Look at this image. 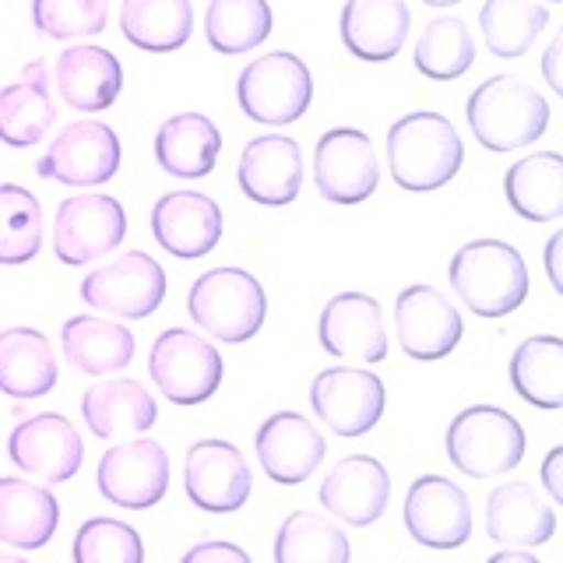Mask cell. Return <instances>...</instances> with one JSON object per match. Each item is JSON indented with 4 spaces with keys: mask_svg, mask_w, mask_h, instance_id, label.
Here are the masks:
<instances>
[{
    "mask_svg": "<svg viewBox=\"0 0 563 563\" xmlns=\"http://www.w3.org/2000/svg\"><path fill=\"white\" fill-rule=\"evenodd\" d=\"M465 145L454 123L440 113H409L387 131V163L401 190H440L462 169Z\"/></svg>",
    "mask_w": 563,
    "mask_h": 563,
    "instance_id": "cell-1",
    "label": "cell"
},
{
    "mask_svg": "<svg viewBox=\"0 0 563 563\" xmlns=\"http://www.w3.org/2000/svg\"><path fill=\"white\" fill-rule=\"evenodd\" d=\"M451 289L475 317H507L528 296V264L504 240H472L448 264Z\"/></svg>",
    "mask_w": 563,
    "mask_h": 563,
    "instance_id": "cell-2",
    "label": "cell"
},
{
    "mask_svg": "<svg viewBox=\"0 0 563 563\" xmlns=\"http://www.w3.org/2000/svg\"><path fill=\"white\" fill-rule=\"evenodd\" d=\"M468 128L489 152L532 145L550 128V102L518 75H497L468 96Z\"/></svg>",
    "mask_w": 563,
    "mask_h": 563,
    "instance_id": "cell-3",
    "label": "cell"
},
{
    "mask_svg": "<svg viewBox=\"0 0 563 563\" xmlns=\"http://www.w3.org/2000/svg\"><path fill=\"white\" fill-rule=\"evenodd\" d=\"M187 313L211 339L240 345L254 339L268 313L264 286L243 268H211L190 286Z\"/></svg>",
    "mask_w": 563,
    "mask_h": 563,
    "instance_id": "cell-4",
    "label": "cell"
},
{
    "mask_svg": "<svg viewBox=\"0 0 563 563\" xmlns=\"http://www.w3.org/2000/svg\"><path fill=\"white\" fill-rule=\"evenodd\" d=\"M448 457L468 479H500L525 457V430L507 409L472 405L448 427Z\"/></svg>",
    "mask_w": 563,
    "mask_h": 563,
    "instance_id": "cell-5",
    "label": "cell"
},
{
    "mask_svg": "<svg viewBox=\"0 0 563 563\" xmlns=\"http://www.w3.org/2000/svg\"><path fill=\"white\" fill-rule=\"evenodd\" d=\"M148 374L173 405H201L219 391L225 366L219 349L198 331L166 328L152 345Z\"/></svg>",
    "mask_w": 563,
    "mask_h": 563,
    "instance_id": "cell-6",
    "label": "cell"
},
{
    "mask_svg": "<svg viewBox=\"0 0 563 563\" xmlns=\"http://www.w3.org/2000/svg\"><path fill=\"white\" fill-rule=\"evenodd\" d=\"M236 96L251 120L282 128V123H292L307 113L313 99L310 67L292 53H268V57H257L243 67Z\"/></svg>",
    "mask_w": 563,
    "mask_h": 563,
    "instance_id": "cell-7",
    "label": "cell"
},
{
    "mask_svg": "<svg viewBox=\"0 0 563 563\" xmlns=\"http://www.w3.org/2000/svg\"><path fill=\"white\" fill-rule=\"evenodd\" d=\"M81 299L92 310L110 317H128L141 321L152 317L166 299V272L155 257L131 251L120 254L110 264H102L81 282Z\"/></svg>",
    "mask_w": 563,
    "mask_h": 563,
    "instance_id": "cell-8",
    "label": "cell"
},
{
    "mask_svg": "<svg viewBox=\"0 0 563 563\" xmlns=\"http://www.w3.org/2000/svg\"><path fill=\"white\" fill-rule=\"evenodd\" d=\"M310 405L321 422L339 437H363L384 416V380L366 366H331L310 384Z\"/></svg>",
    "mask_w": 563,
    "mask_h": 563,
    "instance_id": "cell-9",
    "label": "cell"
},
{
    "mask_svg": "<svg viewBox=\"0 0 563 563\" xmlns=\"http://www.w3.org/2000/svg\"><path fill=\"white\" fill-rule=\"evenodd\" d=\"M120 169V137L110 123L102 120H78L67 123L49 141L46 155L35 163L43 180H57L67 187H99L113 180Z\"/></svg>",
    "mask_w": 563,
    "mask_h": 563,
    "instance_id": "cell-10",
    "label": "cell"
},
{
    "mask_svg": "<svg viewBox=\"0 0 563 563\" xmlns=\"http://www.w3.org/2000/svg\"><path fill=\"white\" fill-rule=\"evenodd\" d=\"M123 236H128V211H123V205L110 194H81V198H67L57 208L53 254L70 268H78V264L113 254Z\"/></svg>",
    "mask_w": 563,
    "mask_h": 563,
    "instance_id": "cell-11",
    "label": "cell"
},
{
    "mask_svg": "<svg viewBox=\"0 0 563 563\" xmlns=\"http://www.w3.org/2000/svg\"><path fill=\"white\" fill-rule=\"evenodd\" d=\"M96 483L113 507L148 510L169 489V454L152 437H131L102 454Z\"/></svg>",
    "mask_w": 563,
    "mask_h": 563,
    "instance_id": "cell-12",
    "label": "cell"
},
{
    "mask_svg": "<svg viewBox=\"0 0 563 563\" xmlns=\"http://www.w3.org/2000/svg\"><path fill=\"white\" fill-rule=\"evenodd\" d=\"M11 462L32 479L43 483H67L75 479L85 462V444L75 422L60 412H40L18 422L8 437Z\"/></svg>",
    "mask_w": 563,
    "mask_h": 563,
    "instance_id": "cell-13",
    "label": "cell"
},
{
    "mask_svg": "<svg viewBox=\"0 0 563 563\" xmlns=\"http://www.w3.org/2000/svg\"><path fill=\"white\" fill-rule=\"evenodd\" d=\"M405 528L419 545L457 550L472 536L468 493L444 475H419L405 493Z\"/></svg>",
    "mask_w": 563,
    "mask_h": 563,
    "instance_id": "cell-14",
    "label": "cell"
},
{
    "mask_svg": "<svg viewBox=\"0 0 563 563\" xmlns=\"http://www.w3.org/2000/svg\"><path fill=\"white\" fill-rule=\"evenodd\" d=\"M380 166L369 137L356 128L328 131L313 152V184L331 205H360L377 190Z\"/></svg>",
    "mask_w": 563,
    "mask_h": 563,
    "instance_id": "cell-15",
    "label": "cell"
},
{
    "mask_svg": "<svg viewBox=\"0 0 563 563\" xmlns=\"http://www.w3.org/2000/svg\"><path fill=\"white\" fill-rule=\"evenodd\" d=\"M395 331L405 356L433 363L457 349L465 334L462 313L451 299L433 286H409L398 292L395 303Z\"/></svg>",
    "mask_w": 563,
    "mask_h": 563,
    "instance_id": "cell-16",
    "label": "cell"
},
{
    "mask_svg": "<svg viewBox=\"0 0 563 563\" xmlns=\"http://www.w3.org/2000/svg\"><path fill=\"white\" fill-rule=\"evenodd\" d=\"M184 486L194 507L208 515H233L251 500V465L229 440H198L187 451Z\"/></svg>",
    "mask_w": 563,
    "mask_h": 563,
    "instance_id": "cell-17",
    "label": "cell"
},
{
    "mask_svg": "<svg viewBox=\"0 0 563 563\" xmlns=\"http://www.w3.org/2000/svg\"><path fill=\"white\" fill-rule=\"evenodd\" d=\"M317 334H321L324 352L352 366H369L387 356L384 310L366 292H339L334 299H328Z\"/></svg>",
    "mask_w": 563,
    "mask_h": 563,
    "instance_id": "cell-18",
    "label": "cell"
},
{
    "mask_svg": "<svg viewBox=\"0 0 563 563\" xmlns=\"http://www.w3.org/2000/svg\"><path fill=\"white\" fill-rule=\"evenodd\" d=\"M328 444L321 430L299 412H275L257 430V462L278 486H299L321 468Z\"/></svg>",
    "mask_w": 563,
    "mask_h": 563,
    "instance_id": "cell-19",
    "label": "cell"
},
{
    "mask_svg": "<svg viewBox=\"0 0 563 563\" xmlns=\"http://www.w3.org/2000/svg\"><path fill=\"white\" fill-rule=\"evenodd\" d=\"M152 233L173 257H205L222 240V208L201 190H173L152 208Z\"/></svg>",
    "mask_w": 563,
    "mask_h": 563,
    "instance_id": "cell-20",
    "label": "cell"
},
{
    "mask_svg": "<svg viewBox=\"0 0 563 563\" xmlns=\"http://www.w3.org/2000/svg\"><path fill=\"white\" fill-rule=\"evenodd\" d=\"M391 500L387 468L369 454H349L321 483V504L345 525H374Z\"/></svg>",
    "mask_w": 563,
    "mask_h": 563,
    "instance_id": "cell-21",
    "label": "cell"
},
{
    "mask_svg": "<svg viewBox=\"0 0 563 563\" xmlns=\"http://www.w3.org/2000/svg\"><path fill=\"white\" fill-rule=\"evenodd\" d=\"M240 187L251 201L282 208L303 187V152L286 134H261L243 148Z\"/></svg>",
    "mask_w": 563,
    "mask_h": 563,
    "instance_id": "cell-22",
    "label": "cell"
},
{
    "mask_svg": "<svg viewBox=\"0 0 563 563\" xmlns=\"http://www.w3.org/2000/svg\"><path fill=\"white\" fill-rule=\"evenodd\" d=\"M486 536L500 545H542L556 536V510L532 483H504L486 500Z\"/></svg>",
    "mask_w": 563,
    "mask_h": 563,
    "instance_id": "cell-23",
    "label": "cell"
},
{
    "mask_svg": "<svg viewBox=\"0 0 563 563\" xmlns=\"http://www.w3.org/2000/svg\"><path fill=\"white\" fill-rule=\"evenodd\" d=\"M412 14L405 0H345L342 43L352 57L380 64L401 53L409 40Z\"/></svg>",
    "mask_w": 563,
    "mask_h": 563,
    "instance_id": "cell-24",
    "label": "cell"
},
{
    "mask_svg": "<svg viewBox=\"0 0 563 563\" xmlns=\"http://www.w3.org/2000/svg\"><path fill=\"white\" fill-rule=\"evenodd\" d=\"M81 416L85 427L102 440L145 437L158 419V405L137 380L117 377L88 387L81 398Z\"/></svg>",
    "mask_w": 563,
    "mask_h": 563,
    "instance_id": "cell-25",
    "label": "cell"
},
{
    "mask_svg": "<svg viewBox=\"0 0 563 563\" xmlns=\"http://www.w3.org/2000/svg\"><path fill=\"white\" fill-rule=\"evenodd\" d=\"M123 88L120 60L102 46H70L57 60V92L81 113L110 110Z\"/></svg>",
    "mask_w": 563,
    "mask_h": 563,
    "instance_id": "cell-26",
    "label": "cell"
},
{
    "mask_svg": "<svg viewBox=\"0 0 563 563\" xmlns=\"http://www.w3.org/2000/svg\"><path fill=\"white\" fill-rule=\"evenodd\" d=\"M60 366L53 345L35 328H8L0 331V391L25 401L43 398L57 387Z\"/></svg>",
    "mask_w": 563,
    "mask_h": 563,
    "instance_id": "cell-27",
    "label": "cell"
},
{
    "mask_svg": "<svg viewBox=\"0 0 563 563\" xmlns=\"http://www.w3.org/2000/svg\"><path fill=\"white\" fill-rule=\"evenodd\" d=\"M60 345L70 366L88 377L117 374L134 360V334L102 313H78L60 331Z\"/></svg>",
    "mask_w": 563,
    "mask_h": 563,
    "instance_id": "cell-28",
    "label": "cell"
},
{
    "mask_svg": "<svg viewBox=\"0 0 563 563\" xmlns=\"http://www.w3.org/2000/svg\"><path fill=\"white\" fill-rule=\"evenodd\" d=\"M53 120H57V110L49 99L46 64L32 60L22 78L0 88V141L11 148H32L35 141L46 137Z\"/></svg>",
    "mask_w": 563,
    "mask_h": 563,
    "instance_id": "cell-29",
    "label": "cell"
},
{
    "mask_svg": "<svg viewBox=\"0 0 563 563\" xmlns=\"http://www.w3.org/2000/svg\"><path fill=\"white\" fill-rule=\"evenodd\" d=\"M60 504L46 486L29 479H0V542L18 550H43L57 536Z\"/></svg>",
    "mask_w": 563,
    "mask_h": 563,
    "instance_id": "cell-30",
    "label": "cell"
},
{
    "mask_svg": "<svg viewBox=\"0 0 563 563\" xmlns=\"http://www.w3.org/2000/svg\"><path fill=\"white\" fill-rule=\"evenodd\" d=\"M222 134L205 113H176L155 134V158L180 180H201L216 169Z\"/></svg>",
    "mask_w": 563,
    "mask_h": 563,
    "instance_id": "cell-31",
    "label": "cell"
},
{
    "mask_svg": "<svg viewBox=\"0 0 563 563\" xmlns=\"http://www.w3.org/2000/svg\"><path fill=\"white\" fill-rule=\"evenodd\" d=\"M507 205L528 222H556L563 216V158L556 152L525 155L504 176Z\"/></svg>",
    "mask_w": 563,
    "mask_h": 563,
    "instance_id": "cell-32",
    "label": "cell"
},
{
    "mask_svg": "<svg viewBox=\"0 0 563 563\" xmlns=\"http://www.w3.org/2000/svg\"><path fill=\"white\" fill-rule=\"evenodd\" d=\"M120 29L137 49L169 53L190 40L194 8L190 0H123Z\"/></svg>",
    "mask_w": 563,
    "mask_h": 563,
    "instance_id": "cell-33",
    "label": "cell"
},
{
    "mask_svg": "<svg viewBox=\"0 0 563 563\" xmlns=\"http://www.w3.org/2000/svg\"><path fill=\"white\" fill-rule=\"evenodd\" d=\"M510 384L536 409L563 405V342L556 334H532L510 356Z\"/></svg>",
    "mask_w": 563,
    "mask_h": 563,
    "instance_id": "cell-34",
    "label": "cell"
},
{
    "mask_svg": "<svg viewBox=\"0 0 563 563\" xmlns=\"http://www.w3.org/2000/svg\"><path fill=\"white\" fill-rule=\"evenodd\" d=\"M550 25V11L539 0H486L479 11L483 43L493 57L518 60Z\"/></svg>",
    "mask_w": 563,
    "mask_h": 563,
    "instance_id": "cell-35",
    "label": "cell"
},
{
    "mask_svg": "<svg viewBox=\"0 0 563 563\" xmlns=\"http://www.w3.org/2000/svg\"><path fill=\"white\" fill-rule=\"evenodd\" d=\"M349 536L310 510L289 515L275 536V563H349Z\"/></svg>",
    "mask_w": 563,
    "mask_h": 563,
    "instance_id": "cell-36",
    "label": "cell"
},
{
    "mask_svg": "<svg viewBox=\"0 0 563 563\" xmlns=\"http://www.w3.org/2000/svg\"><path fill=\"white\" fill-rule=\"evenodd\" d=\"M272 32L268 0H211L205 14V35L225 57L251 53Z\"/></svg>",
    "mask_w": 563,
    "mask_h": 563,
    "instance_id": "cell-37",
    "label": "cell"
},
{
    "mask_svg": "<svg viewBox=\"0 0 563 563\" xmlns=\"http://www.w3.org/2000/svg\"><path fill=\"white\" fill-rule=\"evenodd\" d=\"M475 60V40L462 18H433L416 43V67L433 81L462 78Z\"/></svg>",
    "mask_w": 563,
    "mask_h": 563,
    "instance_id": "cell-38",
    "label": "cell"
},
{
    "mask_svg": "<svg viewBox=\"0 0 563 563\" xmlns=\"http://www.w3.org/2000/svg\"><path fill=\"white\" fill-rule=\"evenodd\" d=\"M43 246V205L32 190L0 184V264H29Z\"/></svg>",
    "mask_w": 563,
    "mask_h": 563,
    "instance_id": "cell-39",
    "label": "cell"
},
{
    "mask_svg": "<svg viewBox=\"0 0 563 563\" xmlns=\"http://www.w3.org/2000/svg\"><path fill=\"white\" fill-rule=\"evenodd\" d=\"M75 563H145V542L128 521L92 518L75 536Z\"/></svg>",
    "mask_w": 563,
    "mask_h": 563,
    "instance_id": "cell-40",
    "label": "cell"
},
{
    "mask_svg": "<svg viewBox=\"0 0 563 563\" xmlns=\"http://www.w3.org/2000/svg\"><path fill=\"white\" fill-rule=\"evenodd\" d=\"M110 18V0H32V22L46 40L99 35Z\"/></svg>",
    "mask_w": 563,
    "mask_h": 563,
    "instance_id": "cell-41",
    "label": "cell"
},
{
    "mask_svg": "<svg viewBox=\"0 0 563 563\" xmlns=\"http://www.w3.org/2000/svg\"><path fill=\"white\" fill-rule=\"evenodd\" d=\"M180 563H254V560L246 556V550H243V545H236V542L208 539V542L190 545Z\"/></svg>",
    "mask_w": 563,
    "mask_h": 563,
    "instance_id": "cell-42",
    "label": "cell"
},
{
    "mask_svg": "<svg viewBox=\"0 0 563 563\" xmlns=\"http://www.w3.org/2000/svg\"><path fill=\"white\" fill-rule=\"evenodd\" d=\"M560 457H563V448H550L542 462V486L550 493L553 504H563V483H560Z\"/></svg>",
    "mask_w": 563,
    "mask_h": 563,
    "instance_id": "cell-43",
    "label": "cell"
},
{
    "mask_svg": "<svg viewBox=\"0 0 563 563\" xmlns=\"http://www.w3.org/2000/svg\"><path fill=\"white\" fill-rule=\"evenodd\" d=\"M560 49H563V40H553L550 49H545V57H542V75H545V85H550L553 92L563 96V78H560V70H556V64H560Z\"/></svg>",
    "mask_w": 563,
    "mask_h": 563,
    "instance_id": "cell-44",
    "label": "cell"
},
{
    "mask_svg": "<svg viewBox=\"0 0 563 563\" xmlns=\"http://www.w3.org/2000/svg\"><path fill=\"white\" fill-rule=\"evenodd\" d=\"M560 246H563V236L556 233L550 243H545V268H550V286L553 292H563V275H560Z\"/></svg>",
    "mask_w": 563,
    "mask_h": 563,
    "instance_id": "cell-45",
    "label": "cell"
},
{
    "mask_svg": "<svg viewBox=\"0 0 563 563\" xmlns=\"http://www.w3.org/2000/svg\"><path fill=\"white\" fill-rule=\"evenodd\" d=\"M486 563H542V560L532 556V553H525V550H500V553H493Z\"/></svg>",
    "mask_w": 563,
    "mask_h": 563,
    "instance_id": "cell-46",
    "label": "cell"
},
{
    "mask_svg": "<svg viewBox=\"0 0 563 563\" xmlns=\"http://www.w3.org/2000/svg\"><path fill=\"white\" fill-rule=\"evenodd\" d=\"M422 4H430V8H451V4H462V0H422Z\"/></svg>",
    "mask_w": 563,
    "mask_h": 563,
    "instance_id": "cell-47",
    "label": "cell"
},
{
    "mask_svg": "<svg viewBox=\"0 0 563 563\" xmlns=\"http://www.w3.org/2000/svg\"><path fill=\"white\" fill-rule=\"evenodd\" d=\"M0 563H29V560H22V556H11V553L0 550Z\"/></svg>",
    "mask_w": 563,
    "mask_h": 563,
    "instance_id": "cell-48",
    "label": "cell"
},
{
    "mask_svg": "<svg viewBox=\"0 0 563 563\" xmlns=\"http://www.w3.org/2000/svg\"><path fill=\"white\" fill-rule=\"evenodd\" d=\"M550 4H556V0H550Z\"/></svg>",
    "mask_w": 563,
    "mask_h": 563,
    "instance_id": "cell-49",
    "label": "cell"
}]
</instances>
